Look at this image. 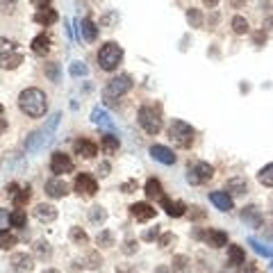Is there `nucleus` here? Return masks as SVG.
<instances>
[{
  "label": "nucleus",
  "instance_id": "21",
  "mask_svg": "<svg viewBox=\"0 0 273 273\" xmlns=\"http://www.w3.org/2000/svg\"><path fill=\"white\" fill-rule=\"evenodd\" d=\"M119 146H121V141H119V137H116V134H112V132L103 134V139H100V148H103V153H105V155L119 153Z\"/></svg>",
  "mask_w": 273,
  "mask_h": 273
},
{
  "label": "nucleus",
  "instance_id": "28",
  "mask_svg": "<svg viewBox=\"0 0 273 273\" xmlns=\"http://www.w3.org/2000/svg\"><path fill=\"white\" fill-rule=\"evenodd\" d=\"M146 196L148 198H164V189H162V182L157 178L146 180Z\"/></svg>",
  "mask_w": 273,
  "mask_h": 273
},
{
  "label": "nucleus",
  "instance_id": "9",
  "mask_svg": "<svg viewBox=\"0 0 273 273\" xmlns=\"http://www.w3.org/2000/svg\"><path fill=\"white\" fill-rule=\"evenodd\" d=\"M75 191L80 193V196H84V198H91V196H96V191H98V182L93 180L89 173H78L75 175Z\"/></svg>",
  "mask_w": 273,
  "mask_h": 273
},
{
  "label": "nucleus",
  "instance_id": "15",
  "mask_svg": "<svg viewBox=\"0 0 273 273\" xmlns=\"http://www.w3.org/2000/svg\"><path fill=\"white\" fill-rule=\"evenodd\" d=\"M241 221H244L246 226H251V228H262V223H264L260 210H257L255 205H248V207L241 210Z\"/></svg>",
  "mask_w": 273,
  "mask_h": 273
},
{
  "label": "nucleus",
  "instance_id": "13",
  "mask_svg": "<svg viewBox=\"0 0 273 273\" xmlns=\"http://www.w3.org/2000/svg\"><path fill=\"white\" fill-rule=\"evenodd\" d=\"M73 150H75V155H80V157H84V160H91V157L98 155V146L89 139H78L73 144Z\"/></svg>",
  "mask_w": 273,
  "mask_h": 273
},
{
  "label": "nucleus",
  "instance_id": "42",
  "mask_svg": "<svg viewBox=\"0 0 273 273\" xmlns=\"http://www.w3.org/2000/svg\"><path fill=\"white\" fill-rule=\"evenodd\" d=\"M34 251H37V255H41V257H48V255H50V244L41 239V241H37Z\"/></svg>",
  "mask_w": 273,
  "mask_h": 273
},
{
  "label": "nucleus",
  "instance_id": "17",
  "mask_svg": "<svg viewBox=\"0 0 273 273\" xmlns=\"http://www.w3.org/2000/svg\"><path fill=\"white\" fill-rule=\"evenodd\" d=\"M34 216L41 221V223H53L57 219V207L55 205H48V203H39L34 207Z\"/></svg>",
  "mask_w": 273,
  "mask_h": 273
},
{
  "label": "nucleus",
  "instance_id": "23",
  "mask_svg": "<svg viewBox=\"0 0 273 273\" xmlns=\"http://www.w3.org/2000/svg\"><path fill=\"white\" fill-rule=\"evenodd\" d=\"M30 46H32V53H34V55H46L48 50H50V37H48L46 32L37 34V37L32 39V43H30Z\"/></svg>",
  "mask_w": 273,
  "mask_h": 273
},
{
  "label": "nucleus",
  "instance_id": "55",
  "mask_svg": "<svg viewBox=\"0 0 273 273\" xmlns=\"http://www.w3.org/2000/svg\"><path fill=\"white\" fill-rule=\"evenodd\" d=\"M155 273H173V271H171V267H160Z\"/></svg>",
  "mask_w": 273,
  "mask_h": 273
},
{
  "label": "nucleus",
  "instance_id": "26",
  "mask_svg": "<svg viewBox=\"0 0 273 273\" xmlns=\"http://www.w3.org/2000/svg\"><path fill=\"white\" fill-rule=\"evenodd\" d=\"M91 121L96 123L98 127H107V130H114V123L112 119H109V114L105 112V109H100V107H96L91 112Z\"/></svg>",
  "mask_w": 273,
  "mask_h": 273
},
{
  "label": "nucleus",
  "instance_id": "54",
  "mask_svg": "<svg viewBox=\"0 0 273 273\" xmlns=\"http://www.w3.org/2000/svg\"><path fill=\"white\" fill-rule=\"evenodd\" d=\"M203 5H205V7H210V9H214V7L219 5V0H203Z\"/></svg>",
  "mask_w": 273,
  "mask_h": 273
},
{
  "label": "nucleus",
  "instance_id": "6",
  "mask_svg": "<svg viewBox=\"0 0 273 273\" xmlns=\"http://www.w3.org/2000/svg\"><path fill=\"white\" fill-rule=\"evenodd\" d=\"M214 178V167L207 164V162H189L187 167V182L191 187H198V185H205Z\"/></svg>",
  "mask_w": 273,
  "mask_h": 273
},
{
  "label": "nucleus",
  "instance_id": "25",
  "mask_svg": "<svg viewBox=\"0 0 273 273\" xmlns=\"http://www.w3.org/2000/svg\"><path fill=\"white\" fill-rule=\"evenodd\" d=\"M246 262V253H244V248L241 246H228V264L230 267H241Z\"/></svg>",
  "mask_w": 273,
  "mask_h": 273
},
{
  "label": "nucleus",
  "instance_id": "29",
  "mask_svg": "<svg viewBox=\"0 0 273 273\" xmlns=\"http://www.w3.org/2000/svg\"><path fill=\"white\" fill-rule=\"evenodd\" d=\"M187 23H189L191 27H203V23H205V19H203V12H200V9H196V7L187 9Z\"/></svg>",
  "mask_w": 273,
  "mask_h": 273
},
{
  "label": "nucleus",
  "instance_id": "41",
  "mask_svg": "<svg viewBox=\"0 0 273 273\" xmlns=\"http://www.w3.org/2000/svg\"><path fill=\"white\" fill-rule=\"evenodd\" d=\"M248 244H251V246L255 248V253L264 255V257H271V255H273V251H271V248H267L264 244H262V241H257V239H248Z\"/></svg>",
  "mask_w": 273,
  "mask_h": 273
},
{
  "label": "nucleus",
  "instance_id": "2",
  "mask_svg": "<svg viewBox=\"0 0 273 273\" xmlns=\"http://www.w3.org/2000/svg\"><path fill=\"white\" fill-rule=\"evenodd\" d=\"M60 119H62V114L55 112L53 116H50V121H48V126H43L41 130H34V132L27 134L25 144H23L27 153H39L41 148L53 139V132H55V127H57V123H60Z\"/></svg>",
  "mask_w": 273,
  "mask_h": 273
},
{
  "label": "nucleus",
  "instance_id": "27",
  "mask_svg": "<svg viewBox=\"0 0 273 273\" xmlns=\"http://www.w3.org/2000/svg\"><path fill=\"white\" fill-rule=\"evenodd\" d=\"M171 271L173 273H189L191 271V260L187 255H175L171 262Z\"/></svg>",
  "mask_w": 273,
  "mask_h": 273
},
{
  "label": "nucleus",
  "instance_id": "8",
  "mask_svg": "<svg viewBox=\"0 0 273 273\" xmlns=\"http://www.w3.org/2000/svg\"><path fill=\"white\" fill-rule=\"evenodd\" d=\"M50 171H53L57 178L71 173V171H73V160H71L66 153L57 150V153H53V157H50Z\"/></svg>",
  "mask_w": 273,
  "mask_h": 273
},
{
  "label": "nucleus",
  "instance_id": "44",
  "mask_svg": "<svg viewBox=\"0 0 273 273\" xmlns=\"http://www.w3.org/2000/svg\"><path fill=\"white\" fill-rule=\"evenodd\" d=\"M87 260H89V264H87L89 269H96V267H100V264H103V260H100V255H98V253H89Z\"/></svg>",
  "mask_w": 273,
  "mask_h": 273
},
{
  "label": "nucleus",
  "instance_id": "5",
  "mask_svg": "<svg viewBox=\"0 0 273 273\" xmlns=\"http://www.w3.org/2000/svg\"><path fill=\"white\" fill-rule=\"evenodd\" d=\"M137 121H139V126L146 130L148 134H160L162 130V112L157 107L153 105H144L139 107V114H137Z\"/></svg>",
  "mask_w": 273,
  "mask_h": 273
},
{
  "label": "nucleus",
  "instance_id": "11",
  "mask_svg": "<svg viewBox=\"0 0 273 273\" xmlns=\"http://www.w3.org/2000/svg\"><path fill=\"white\" fill-rule=\"evenodd\" d=\"M155 210L153 205H148V203H134V205H130V214H132L134 219L137 221H150V219H155Z\"/></svg>",
  "mask_w": 273,
  "mask_h": 273
},
{
  "label": "nucleus",
  "instance_id": "43",
  "mask_svg": "<svg viewBox=\"0 0 273 273\" xmlns=\"http://www.w3.org/2000/svg\"><path fill=\"white\" fill-rule=\"evenodd\" d=\"M137 248H139V246H137V241H134V239H126L121 251H123L126 255H132V253H137Z\"/></svg>",
  "mask_w": 273,
  "mask_h": 273
},
{
  "label": "nucleus",
  "instance_id": "57",
  "mask_svg": "<svg viewBox=\"0 0 273 273\" xmlns=\"http://www.w3.org/2000/svg\"><path fill=\"white\" fill-rule=\"evenodd\" d=\"M267 25H269V27H273V19H267Z\"/></svg>",
  "mask_w": 273,
  "mask_h": 273
},
{
  "label": "nucleus",
  "instance_id": "20",
  "mask_svg": "<svg viewBox=\"0 0 273 273\" xmlns=\"http://www.w3.org/2000/svg\"><path fill=\"white\" fill-rule=\"evenodd\" d=\"M80 37L87 41V43H93V41H96V37H98V27H96V23H93L91 19L80 21Z\"/></svg>",
  "mask_w": 273,
  "mask_h": 273
},
{
  "label": "nucleus",
  "instance_id": "36",
  "mask_svg": "<svg viewBox=\"0 0 273 273\" xmlns=\"http://www.w3.org/2000/svg\"><path fill=\"white\" fill-rule=\"evenodd\" d=\"M23 62V55H2V68H16Z\"/></svg>",
  "mask_w": 273,
  "mask_h": 273
},
{
  "label": "nucleus",
  "instance_id": "34",
  "mask_svg": "<svg viewBox=\"0 0 273 273\" xmlns=\"http://www.w3.org/2000/svg\"><path fill=\"white\" fill-rule=\"evenodd\" d=\"M89 219H91L93 223H105V221H107V212H105V207H100V205L91 207V210H89Z\"/></svg>",
  "mask_w": 273,
  "mask_h": 273
},
{
  "label": "nucleus",
  "instance_id": "51",
  "mask_svg": "<svg viewBox=\"0 0 273 273\" xmlns=\"http://www.w3.org/2000/svg\"><path fill=\"white\" fill-rule=\"evenodd\" d=\"M155 237H157V230H148V232H144V239H146V241L155 239Z\"/></svg>",
  "mask_w": 273,
  "mask_h": 273
},
{
  "label": "nucleus",
  "instance_id": "14",
  "mask_svg": "<svg viewBox=\"0 0 273 273\" xmlns=\"http://www.w3.org/2000/svg\"><path fill=\"white\" fill-rule=\"evenodd\" d=\"M203 239L207 241V246H212V248L228 246V234L223 232V230H216V228H210V230L203 234Z\"/></svg>",
  "mask_w": 273,
  "mask_h": 273
},
{
  "label": "nucleus",
  "instance_id": "19",
  "mask_svg": "<svg viewBox=\"0 0 273 273\" xmlns=\"http://www.w3.org/2000/svg\"><path fill=\"white\" fill-rule=\"evenodd\" d=\"M46 193L50 196V198H64V196L68 193V187L62 178H53V180L46 182Z\"/></svg>",
  "mask_w": 273,
  "mask_h": 273
},
{
  "label": "nucleus",
  "instance_id": "53",
  "mask_svg": "<svg viewBox=\"0 0 273 273\" xmlns=\"http://www.w3.org/2000/svg\"><path fill=\"white\" fill-rule=\"evenodd\" d=\"M12 7H14V0H2V9L5 12H12Z\"/></svg>",
  "mask_w": 273,
  "mask_h": 273
},
{
  "label": "nucleus",
  "instance_id": "48",
  "mask_svg": "<svg viewBox=\"0 0 273 273\" xmlns=\"http://www.w3.org/2000/svg\"><path fill=\"white\" fill-rule=\"evenodd\" d=\"M237 273H255V264H253V262H244Z\"/></svg>",
  "mask_w": 273,
  "mask_h": 273
},
{
  "label": "nucleus",
  "instance_id": "46",
  "mask_svg": "<svg viewBox=\"0 0 273 273\" xmlns=\"http://www.w3.org/2000/svg\"><path fill=\"white\" fill-rule=\"evenodd\" d=\"M253 41H255V46H264V41H267V34H264V30H262V32H255L253 34Z\"/></svg>",
  "mask_w": 273,
  "mask_h": 273
},
{
  "label": "nucleus",
  "instance_id": "52",
  "mask_svg": "<svg viewBox=\"0 0 273 273\" xmlns=\"http://www.w3.org/2000/svg\"><path fill=\"white\" fill-rule=\"evenodd\" d=\"M230 5H232L234 9H241V7L246 5V0H230Z\"/></svg>",
  "mask_w": 273,
  "mask_h": 273
},
{
  "label": "nucleus",
  "instance_id": "33",
  "mask_svg": "<svg viewBox=\"0 0 273 273\" xmlns=\"http://www.w3.org/2000/svg\"><path fill=\"white\" fill-rule=\"evenodd\" d=\"M68 73L73 75V78H84V75H89V68L84 62H73V64L68 66Z\"/></svg>",
  "mask_w": 273,
  "mask_h": 273
},
{
  "label": "nucleus",
  "instance_id": "40",
  "mask_svg": "<svg viewBox=\"0 0 273 273\" xmlns=\"http://www.w3.org/2000/svg\"><path fill=\"white\" fill-rule=\"evenodd\" d=\"M46 78L50 82H60V64H55V62L46 64Z\"/></svg>",
  "mask_w": 273,
  "mask_h": 273
},
{
  "label": "nucleus",
  "instance_id": "10",
  "mask_svg": "<svg viewBox=\"0 0 273 273\" xmlns=\"http://www.w3.org/2000/svg\"><path fill=\"white\" fill-rule=\"evenodd\" d=\"M9 264H12L14 271H19V273H30L34 269L32 255H27V253H14L12 260H9Z\"/></svg>",
  "mask_w": 273,
  "mask_h": 273
},
{
  "label": "nucleus",
  "instance_id": "16",
  "mask_svg": "<svg viewBox=\"0 0 273 273\" xmlns=\"http://www.w3.org/2000/svg\"><path fill=\"white\" fill-rule=\"evenodd\" d=\"M210 200H212V205L221 212H230L232 210V196L228 191H212L210 193Z\"/></svg>",
  "mask_w": 273,
  "mask_h": 273
},
{
  "label": "nucleus",
  "instance_id": "39",
  "mask_svg": "<svg viewBox=\"0 0 273 273\" xmlns=\"http://www.w3.org/2000/svg\"><path fill=\"white\" fill-rule=\"evenodd\" d=\"M0 246H2V251H9L12 246H16V237L9 234L7 230H2V232H0Z\"/></svg>",
  "mask_w": 273,
  "mask_h": 273
},
{
  "label": "nucleus",
  "instance_id": "12",
  "mask_svg": "<svg viewBox=\"0 0 273 273\" xmlns=\"http://www.w3.org/2000/svg\"><path fill=\"white\" fill-rule=\"evenodd\" d=\"M160 203H162V207L167 210V214L171 216V219H180V216H185V212H187V205L182 203V200H171V198H160Z\"/></svg>",
  "mask_w": 273,
  "mask_h": 273
},
{
  "label": "nucleus",
  "instance_id": "31",
  "mask_svg": "<svg viewBox=\"0 0 273 273\" xmlns=\"http://www.w3.org/2000/svg\"><path fill=\"white\" fill-rule=\"evenodd\" d=\"M257 180H260V185H264V187H273V162H271V164H267V167L260 168Z\"/></svg>",
  "mask_w": 273,
  "mask_h": 273
},
{
  "label": "nucleus",
  "instance_id": "30",
  "mask_svg": "<svg viewBox=\"0 0 273 273\" xmlns=\"http://www.w3.org/2000/svg\"><path fill=\"white\" fill-rule=\"evenodd\" d=\"M25 223H27V214L16 207V210L9 214V226L12 228H25Z\"/></svg>",
  "mask_w": 273,
  "mask_h": 273
},
{
  "label": "nucleus",
  "instance_id": "38",
  "mask_svg": "<svg viewBox=\"0 0 273 273\" xmlns=\"http://www.w3.org/2000/svg\"><path fill=\"white\" fill-rule=\"evenodd\" d=\"M27 200H30V185H27V187H23V189H21V191L16 193V196H14V205H16V207L21 210V207L25 205Z\"/></svg>",
  "mask_w": 273,
  "mask_h": 273
},
{
  "label": "nucleus",
  "instance_id": "47",
  "mask_svg": "<svg viewBox=\"0 0 273 273\" xmlns=\"http://www.w3.org/2000/svg\"><path fill=\"white\" fill-rule=\"evenodd\" d=\"M175 239V237H173V234H171V232H164V234H162V239H160V246L162 248H167L168 246V244H171V241H173Z\"/></svg>",
  "mask_w": 273,
  "mask_h": 273
},
{
  "label": "nucleus",
  "instance_id": "35",
  "mask_svg": "<svg viewBox=\"0 0 273 273\" xmlns=\"http://www.w3.org/2000/svg\"><path fill=\"white\" fill-rule=\"evenodd\" d=\"M96 244L103 246V248H112L114 246V234L109 232V230H103V232L96 237Z\"/></svg>",
  "mask_w": 273,
  "mask_h": 273
},
{
  "label": "nucleus",
  "instance_id": "56",
  "mask_svg": "<svg viewBox=\"0 0 273 273\" xmlns=\"http://www.w3.org/2000/svg\"><path fill=\"white\" fill-rule=\"evenodd\" d=\"M43 273H60V271H57V269H46Z\"/></svg>",
  "mask_w": 273,
  "mask_h": 273
},
{
  "label": "nucleus",
  "instance_id": "3",
  "mask_svg": "<svg viewBox=\"0 0 273 273\" xmlns=\"http://www.w3.org/2000/svg\"><path fill=\"white\" fill-rule=\"evenodd\" d=\"M123 62V48L116 43V41H107V43H103L98 50V66L103 68V71H116L119 68V64Z\"/></svg>",
  "mask_w": 273,
  "mask_h": 273
},
{
  "label": "nucleus",
  "instance_id": "49",
  "mask_svg": "<svg viewBox=\"0 0 273 273\" xmlns=\"http://www.w3.org/2000/svg\"><path fill=\"white\" fill-rule=\"evenodd\" d=\"M98 173L100 175H109V162H103V164H100V167H98Z\"/></svg>",
  "mask_w": 273,
  "mask_h": 273
},
{
  "label": "nucleus",
  "instance_id": "1",
  "mask_svg": "<svg viewBox=\"0 0 273 273\" xmlns=\"http://www.w3.org/2000/svg\"><path fill=\"white\" fill-rule=\"evenodd\" d=\"M19 107H21V112L25 114V116H30V119H41V116H46L48 98H46V93L37 87L23 89L19 96Z\"/></svg>",
  "mask_w": 273,
  "mask_h": 273
},
{
  "label": "nucleus",
  "instance_id": "24",
  "mask_svg": "<svg viewBox=\"0 0 273 273\" xmlns=\"http://www.w3.org/2000/svg\"><path fill=\"white\" fill-rule=\"evenodd\" d=\"M57 12L55 9H50V7H43V9H39V12L34 14V21L39 23V25H53V23H57Z\"/></svg>",
  "mask_w": 273,
  "mask_h": 273
},
{
  "label": "nucleus",
  "instance_id": "22",
  "mask_svg": "<svg viewBox=\"0 0 273 273\" xmlns=\"http://www.w3.org/2000/svg\"><path fill=\"white\" fill-rule=\"evenodd\" d=\"M226 191L230 193V196H244V193L248 191V182L244 180V178H230V180L226 182Z\"/></svg>",
  "mask_w": 273,
  "mask_h": 273
},
{
  "label": "nucleus",
  "instance_id": "4",
  "mask_svg": "<svg viewBox=\"0 0 273 273\" xmlns=\"http://www.w3.org/2000/svg\"><path fill=\"white\" fill-rule=\"evenodd\" d=\"M193 134H196L193 127L180 119H175L173 123L168 126V139L173 141V146H178V148H191Z\"/></svg>",
  "mask_w": 273,
  "mask_h": 273
},
{
  "label": "nucleus",
  "instance_id": "7",
  "mask_svg": "<svg viewBox=\"0 0 273 273\" xmlns=\"http://www.w3.org/2000/svg\"><path fill=\"white\" fill-rule=\"evenodd\" d=\"M132 78H130V75L127 73H121V75H114L112 80L107 82L105 84V91H103V96H105V98H121V96H126L127 91H130V89H132Z\"/></svg>",
  "mask_w": 273,
  "mask_h": 273
},
{
  "label": "nucleus",
  "instance_id": "37",
  "mask_svg": "<svg viewBox=\"0 0 273 273\" xmlns=\"http://www.w3.org/2000/svg\"><path fill=\"white\" fill-rule=\"evenodd\" d=\"M71 239L75 241V244H80V246H84V244H87L89 241V234L84 232V230H82V228H71Z\"/></svg>",
  "mask_w": 273,
  "mask_h": 273
},
{
  "label": "nucleus",
  "instance_id": "32",
  "mask_svg": "<svg viewBox=\"0 0 273 273\" xmlns=\"http://www.w3.org/2000/svg\"><path fill=\"white\" fill-rule=\"evenodd\" d=\"M230 25H232V32H234V34H246L248 30H251L248 21L244 19V16H239V14H237V16L232 19V23H230Z\"/></svg>",
  "mask_w": 273,
  "mask_h": 273
},
{
  "label": "nucleus",
  "instance_id": "45",
  "mask_svg": "<svg viewBox=\"0 0 273 273\" xmlns=\"http://www.w3.org/2000/svg\"><path fill=\"white\" fill-rule=\"evenodd\" d=\"M134 189H137V182H134V180H127V182H123V185H121V191H123V193H132Z\"/></svg>",
  "mask_w": 273,
  "mask_h": 273
},
{
  "label": "nucleus",
  "instance_id": "58",
  "mask_svg": "<svg viewBox=\"0 0 273 273\" xmlns=\"http://www.w3.org/2000/svg\"><path fill=\"white\" fill-rule=\"evenodd\" d=\"M219 273H230V271H228V269H223V271H219Z\"/></svg>",
  "mask_w": 273,
  "mask_h": 273
},
{
  "label": "nucleus",
  "instance_id": "50",
  "mask_svg": "<svg viewBox=\"0 0 273 273\" xmlns=\"http://www.w3.org/2000/svg\"><path fill=\"white\" fill-rule=\"evenodd\" d=\"M32 5H37L39 9H43V7L50 5V0H32Z\"/></svg>",
  "mask_w": 273,
  "mask_h": 273
},
{
  "label": "nucleus",
  "instance_id": "18",
  "mask_svg": "<svg viewBox=\"0 0 273 273\" xmlns=\"http://www.w3.org/2000/svg\"><path fill=\"white\" fill-rule=\"evenodd\" d=\"M150 155H153L157 162H162V164H167V167H171V164H175V155L173 150H168L167 146H160V144H153L150 146Z\"/></svg>",
  "mask_w": 273,
  "mask_h": 273
}]
</instances>
